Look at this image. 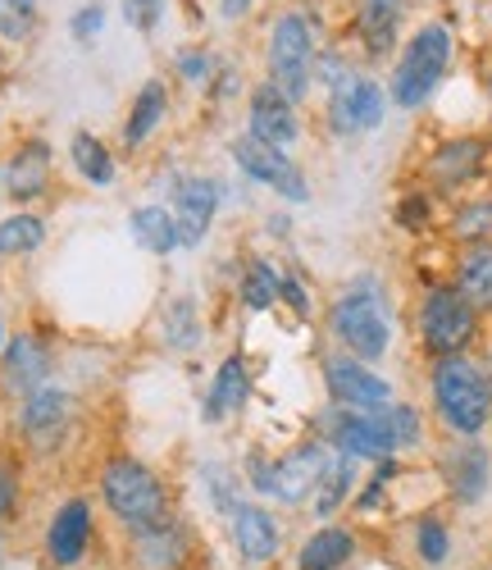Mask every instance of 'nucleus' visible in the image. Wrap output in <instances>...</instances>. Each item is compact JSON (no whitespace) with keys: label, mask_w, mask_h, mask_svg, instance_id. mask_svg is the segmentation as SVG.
<instances>
[{"label":"nucleus","mask_w":492,"mask_h":570,"mask_svg":"<svg viewBox=\"0 0 492 570\" xmlns=\"http://www.w3.org/2000/svg\"><path fill=\"white\" fill-rule=\"evenodd\" d=\"M452 56H456V32L442 19L420 23L397 51V65H392L387 101L397 110H424L433 101V91L442 87V78H447Z\"/></svg>","instance_id":"1"},{"label":"nucleus","mask_w":492,"mask_h":570,"mask_svg":"<svg viewBox=\"0 0 492 570\" xmlns=\"http://www.w3.org/2000/svg\"><path fill=\"white\" fill-rule=\"evenodd\" d=\"M429 393H433V411L447 424L456 439H479L483 424L492 415V379L479 361L461 356H437L433 374H429Z\"/></svg>","instance_id":"2"},{"label":"nucleus","mask_w":492,"mask_h":570,"mask_svg":"<svg viewBox=\"0 0 492 570\" xmlns=\"http://www.w3.org/2000/svg\"><path fill=\"white\" fill-rule=\"evenodd\" d=\"M101 498L110 507V515L119 525H128L132 534L141 530H156L165 520H174V507H169V493L160 484V474L137 461V456H110L106 470H101Z\"/></svg>","instance_id":"3"},{"label":"nucleus","mask_w":492,"mask_h":570,"mask_svg":"<svg viewBox=\"0 0 492 570\" xmlns=\"http://www.w3.org/2000/svg\"><path fill=\"white\" fill-rule=\"evenodd\" d=\"M315 56H319V37L315 23L302 10H278L269 19V41H265V78L283 87L292 101H306L315 87Z\"/></svg>","instance_id":"4"},{"label":"nucleus","mask_w":492,"mask_h":570,"mask_svg":"<svg viewBox=\"0 0 492 570\" xmlns=\"http://www.w3.org/2000/svg\"><path fill=\"white\" fill-rule=\"evenodd\" d=\"M328 328L333 338L347 347V356L356 361H383L392 347V315L383 306V293L374 278H361L342 293L328 311Z\"/></svg>","instance_id":"5"},{"label":"nucleus","mask_w":492,"mask_h":570,"mask_svg":"<svg viewBox=\"0 0 492 570\" xmlns=\"http://www.w3.org/2000/svg\"><path fill=\"white\" fill-rule=\"evenodd\" d=\"M420 343L424 352L437 356H461L479 338V311L456 293V283H433L420 302Z\"/></svg>","instance_id":"6"},{"label":"nucleus","mask_w":492,"mask_h":570,"mask_svg":"<svg viewBox=\"0 0 492 570\" xmlns=\"http://www.w3.org/2000/svg\"><path fill=\"white\" fill-rule=\"evenodd\" d=\"M233 165L252 178V183H260V187H269V193H278L283 202H311V183H306V174H302V165L292 160L283 147H269V141H260V137H252V132H242V137H233Z\"/></svg>","instance_id":"7"},{"label":"nucleus","mask_w":492,"mask_h":570,"mask_svg":"<svg viewBox=\"0 0 492 570\" xmlns=\"http://www.w3.org/2000/svg\"><path fill=\"white\" fill-rule=\"evenodd\" d=\"M387 115V91L370 78V73H347L333 91H328V128L337 137H361L374 132Z\"/></svg>","instance_id":"8"},{"label":"nucleus","mask_w":492,"mask_h":570,"mask_svg":"<svg viewBox=\"0 0 492 570\" xmlns=\"http://www.w3.org/2000/svg\"><path fill=\"white\" fill-rule=\"evenodd\" d=\"M324 434L337 452H347L356 461H387V456H397V439H392L387 430V420L383 411H347V406H328L324 415Z\"/></svg>","instance_id":"9"},{"label":"nucleus","mask_w":492,"mask_h":570,"mask_svg":"<svg viewBox=\"0 0 492 570\" xmlns=\"http://www.w3.org/2000/svg\"><path fill=\"white\" fill-rule=\"evenodd\" d=\"M324 389L333 397V406H347V411H387L392 402V384L370 370V361H356V356H328L324 361Z\"/></svg>","instance_id":"10"},{"label":"nucleus","mask_w":492,"mask_h":570,"mask_svg":"<svg viewBox=\"0 0 492 570\" xmlns=\"http://www.w3.org/2000/svg\"><path fill=\"white\" fill-rule=\"evenodd\" d=\"M246 132L287 151V147L302 141V110L283 87H274L265 78V82L252 87V97H246Z\"/></svg>","instance_id":"11"},{"label":"nucleus","mask_w":492,"mask_h":570,"mask_svg":"<svg viewBox=\"0 0 492 570\" xmlns=\"http://www.w3.org/2000/svg\"><path fill=\"white\" fill-rule=\"evenodd\" d=\"M219 202H224V187L206 174H191L174 187V219H178V237L183 247H201L210 237V224L219 219Z\"/></svg>","instance_id":"12"},{"label":"nucleus","mask_w":492,"mask_h":570,"mask_svg":"<svg viewBox=\"0 0 492 570\" xmlns=\"http://www.w3.org/2000/svg\"><path fill=\"white\" fill-rule=\"evenodd\" d=\"M328 443H302V448H292L287 456L274 461V484H269V498L287 502V507H297L306 502L319 480H324V470H328Z\"/></svg>","instance_id":"13"},{"label":"nucleus","mask_w":492,"mask_h":570,"mask_svg":"<svg viewBox=\"0 0 492 570\" xmlns=\"http://www.w3.org/2000/svg\"><path fill=\"white\" fill-rule=\"evenodd\" d=\"M402 19H406V0H356V41L370 60H387L402 46Z\"/></svg>","instance_id":"14"},{"label":"nucleus","mask_w":492,"mask_h":570,"mask_svg":"<svg viewBox=\"0 0 492 570\" xmlns=\"http://www.w3.org/2000/svg\"><path fill=\"white\" fill-rule=\"evenodd\" d=\"M483 156H488V137H452L429 156L424 174H429V183L437 187V193H456V187L479 178Z\"/></svg>","instance_id":"15"},{"label":"nucleus","mask_w":492,"mask_h":570,"mask_svg":"<svg viewBox=\"0 0 492 570\" xmlns=\"http://www.w3.org/2000/svg\"><path fill=\"white\" fill-rule=\"evenodd\" d=\"M228 530H233V548H237V557H242V561H252V566L274 561L278 548H283L278 520H274L265 507H256V502H237V511L228 515Z\"/></svg>","instance_id":"16"},{"label":"nucleus","mask_w":492,"mask_h":570,"mask_svg":"<svg viewBox=\"0 0 492 570\" xmlns=\"http://www.w3.org/2000/svg\"><path fill=\"white\" fill-rule=\"evenodd\" d=\"M69 411H73V397L65 389H32L19 406V430L32 448H46V443H56L65 434V424H69Z\"/></svg>","instance_id":"17"},{"label":"nucleus","mask_w":492,"mask_h":570,"mask_svg":"<svg viewBox=\"0 0 492 570\" xmlns=\"http://www.w3.org/2000/svg\"><path fill=\"white\" fill-rule=\"evenodd\" d=\"M91 534H96L91 507H87L82 498H69V502L56 511L51 530H46V552H51L56 566H78V561L87 557V548H91Z\"/></svg>","instance_id":"18"},{"label":"nucleus","mask_w":492,"mask_h":570,"mask_svg":"<svg viewBox=\"0 0 492 570\" xmlns=\"http://www.w3.org/2000/svg\"><path fill=\"white\" fill-rule=\"evenodd\" d=\"M51 165H56L51 141L28 137L23 147L10 156V165H6V193H10L19 206H23V202H37L46 187H51Z\"/></svg>","instance_id":"19"},{"label":"nucleus","mask_w":492,"mask_h":570,"mask_svg":"<svg viewBox=\"0 0 492 570\" xmlns=\"http://www.w3.org/2000/svg\"><path fill=\"white\" fill-rule=\"evenodd\" d=\"M169 115V87L165 78H146L137 91H132V106H128V119H124V147L137 151L151 141V132L165 124Z\"/></svg>","instance_id":"20"},{"label":"nucleus","mask_w":492,"mask_h":570,"mask_svg":"<svg viewBox=\"0 0 492 570\" xmlns=\"http://www.w3.org/2000/svg\"><path fill=\"white\" fill-rule=\"evenodd\" d=\"M246 397H252V370H246V356H242V352H233V356H224V365H219L215 379H210V393H206L201 420L219 424L224 415L242 411Z\"/></svg>","instance_id":"21"},{"label":"nucleus","mask_w":492,"mask_h":570,"mask_svg":"<svg viewBox=\"0 0 492 570\" xmlns=\"http://www.w3.org/2000/svg\"><path fill=\"white\" fill-rule=\"evenodd\" d=\"M132 557L146 570H178L187 557V530L174 525V520H165L156 530H141V534H132Z\"/></svg>","instance_id":"22"},{"label":"nucleus","mask_w":492,"mask_h":570,"mask_svg":"<svg viewBox=\"0 0 492 570\" xmlns=\"http://www.w3.org/2000/svg\"><path fill=\"white\" fill-rule=\"evenodd\" d=\"M128 233H132V243L151 256H174V247H183L178 219L169 206H137L128 215Z\"/></svg>","instance_id":"23"},{"label":"nucleus","mask_w":492,"mask_h":570,"mask_svg":"<svg viewBox=\"0 0 492 570\" xmlns=\"http://www.w3.org/2000/svg\"><path fill=\"white\" fill-rule=\"evenodd\" d=\"M456 293L483 315L492 311V243H470L456 261Z\"/></svg>","instance_id":"24"},{"label":"nucleus","mask_w":492,"mask_h":570,"mask_svg":"<svg viewBox=\"0 0 492 570\" xmlns=\"http://www.w3.org/2000/svg\"><path fill=\"white\" fill-rule=\"evenodd\" d=\"M46 370H51V352L41 347V338L23 334V338H14V343H10V352H6V384H10L14 393H23V397H28L32 389H41Z\"/></svg>","instance_id":"25"},{"label":"nucleus","mask_w":492,"mask_h":570,"mask_svg":"<svg viewBox=\"0 0 492 570\" xmlns=\"http://www.w3.org/2000/svg\"><path fill=\"white\" fill-rule=\"evenodd\" d=\"M352 552H356V534H352V530L324 525V530H315V534L302 543L297 566H302V570H337V566L352 561Z\"/></svg>","instance_id":"26"},{"label":"nucleus","mask_w":492,"mask_h":570,"mask_svg":"<svg viewBox=\"0 0 492 570\" xmlns=\"http://www.w3.org/2000/svg\"><path fill=\"white\" fill-rule=\"evenodd\" d=\"M447 480H452V489H456L461 502H479V498L488 493V452H483L474 439H465V443L452 452Z\"/></svg>","instance_id":"27"},{"label":"nucleus","mask_w":492,"mask_h":570,"mask_svg":"<svg viewBox=\"0 0 492 570\" xmlns=\"http://www.w3.org/2000/svg\"><path fill=\"white\" fill-rule=\"evenodd\" d=\"M69 160H73V169L91 183V187H115V156H110V147L96 132H87V128H78L73 137H69Z\"/></svg>","instance_id":"28"},{"label":"nucleus","mask_w":492,"mask_h":570,"mask_svg":"<svg viewBox=\"0 0 492 570\" xmlns=\"http://www.w3.org/2000/svg\"><path fill=\"white\" fill-rule=\"evenodd\" d=\"M278 288H283V274L269 265V261H246V269H242V283H237V302L252 311V315H260V311H269L274 302H278Z\"/></svg>","instance_id":"29"},{"label":"nucleus","mask_w":492,"mask_h":570,"mask_svg":"<svg viewBox=\"0 0 492 570\" xmlns=\"http://www.w3.org/2000/svg\"><path fill=\"white\" fill-rule=\"evenodd\" d=\"M352 484H356V456L337 452V456L328 461V470H324L319 489H315V515H319V520H328V515H333L342 502H347Z\"/></svg>","instance_id":"30"},{"label":"nucleus","mask_w":492,"mask_h":570,"mask_svg":"<svg viewBox=\"0 0 492 570\" xmlns=\"http://www.w3.org/2000/svg\"><path fill=\"white\" fill-rule=\"evenodd\" d=\"M46 243V224L32 210H19L10 219H0V256H28Z\"/></svg>","instance_id":"31"},{"label":"nucleus","mask_w":492,"mask_h":570,"mask_svg":"<svg viewBox=\"0 0 492 570\" xmlns=\"http://www.w3.org/2000/svg\"><path fill=\"white\" fill-rule=\"evenodd\" d=\"M201 315H196L191 297H174L169 311H165V343L174 352H191V347H201Z\"/></svg>","instance_id":"32"},{"label":"nucleus","mask_w":492,"mask_h":570,"mask_svg":"<svg viewBox=\"0 0 492 570\" xmlns=\"http://www.w3.org/2000/svg\"><path fill=\"white\" fill-rule=\"evenodd\" d=\"M41 23V10H37V0H0V41H32Z\"/></svg>","instance_id":"33"},{"label":"nucleus","mask_w":492,"mask_h":570,"mask_svg":"<svg viewBox=\"0 0 492 570\" xmlns=\"http://www.w3.org/2000/svg\"><path fill=\"white\" fill-rule=\"evenodd\" d=\"M415 552H420L424 566H442L452 557V534H447V525H442L437 515H424L415 525Z\"/></svg>","instance_id":"34"},{"label":"nucleus","mask_w":492,"mask_h":570,"mask_svg":"<svg viewBox=\"0 0 492 570\" xmlns=\"http://www.w3.org/2000/svg\"><path fill=\"white\" fill-rule=\"evenodd\" d=\"M452 233L461 237L465 247H470V243H488V233H492V197L465 202V206L456 210V219H452Z\"/></svg>","instance_id":"35"},{"label":"nucleus","mask_w":492,"mask_h":570,"mask_svg":"<svg viewBox=\"0 0 492 570\" xmlns=\"http://www.w3.org/2000/svg\"><path fill=\"white\" fill-rule=\"evenodd\" d=\"M174 73H178L183 82H191V87L210 82V73H215L210 46H178V51H174Z\"/></svg>","instance_id":"36"},{"label":"nucleus","mask_w":492,"mask_h":570,"mask_svg":"<svg viewBox=\"0 0 492 570\" xmlns=\"http://www.w3.org/2000/svg\"><path fill=\"white\" fill-rule=\"evenodd\" d=\"M169 14V0H124V23L137 37H156Z\"/></svg>","instance_id":"37"},{"label":"nucleus","mask_w":492,"mask_h":570,"mask_svg":"<svg viewBox=\"0 0 492 570\" xmlns=\"http://www.w3.org/2000/svg\"><path fill=\"white\" fill-rule=\"evenodd\" d=\"M383 420H387V430H392V439H397V448H415V443L424 439V424H420V411H415V406H406V402H392V406L383 411Z\"/></svg>","instance_id":"38"},{"label":"nucleus","mask_w":492,"mask_h":570,"mask_svg":"<svg viewBox=\"0 0 492 570\" xmlns=\"http://www.w3.org/2000/svg\"><path fill=\"white\" fill-rule=\"evenodd\" d=\"M101 32H106V6H101V0H91V6L73 10V19H69V37H73V41L91 46Z\"/></svg>","instance_id":"39"},{"label":"nucleus","mask_w":492,"mask_h":570,"mask_svg":"<svg viewBox=\"0 0 492 570\" xmlns=\"http://www.w3.org/2000/svg\"><path fill=\"white\" fill-rule=\"evenodd\" d=\"M206 489H210V498H215V507H219L224 515L237 511V489H233V474H228L224 465H210V470H206Z\"/></svg>","instance_id":"40"},{"label":"nucleus","mask_w":492,"mask_h":570,"mask_svg":"<svg viewBox=\"0 0 492 570\" xmlns=\"http://www.w3.org/2000/svg\"><path fill=\"white\" fill-rule=\"evenodd\" d=\"M429 215H433L429 193H411V197L397 206V224H402V228H411V233H420V228L429 224Z\"/></svg>","instance_id":"41"},{"label":"nucleus","mask_w":492,"mask_h":570,"mask_svg":"<svg viewBox=\"0 0 492 570\" xmlns=\"http://www.w3.org/2000/svg\"><path fill=\"white\" fill-rule=\"evenodd\" d=\"M278 302H287L297 315H311V297H306V288H302V278H292V274H283V288H278Z\"/></svg>","instance_id":"42"},{"label":"nucleus","mask_w":492,"mask_h":570,"mask_svg":"<svg viewBox=\"0 0 492 570\" xmlns=\"http://www.w3.org/2000/svg\"><path fill=\"white\" fill-rule=\"evenodd\" d=\"M252 10H256V0H219V19L224 23H242Z\"/></svg>","instance_id":"43"},{"label":"nucleus","mask_w":492,"mask_h":570,"mask_svg":"<svg viewBox=\"0 0 492 570\" xmlns=\"http://www.w3.org/2000/svg\"><path fill=\"white\" fill-rule=\"evenodd\" d=\"M10 502H14V484H10V474L0 470V515L10 511Z\"/></svg>","instance_id":"44"},{"label":"nucleus","mask_w":492,"mask_h":570,"mask_svg":"<svg viewBox=\"0 0 492 570\" xmlns=\"http://www.w3.org/2000/svg\"><path fill=\"white\" fill-rule=\"evenodd\" d=\"M0 193H6V169H0Z\"/></svg>","instance_id":"45"},{"label":"nucleus","mask_w":492,"mask_h":570,"mask_svg":"<svg viewBox=\"0 0 492 570\" xmlns=\"http://www.w3.org/2000/svg\"><path fill=\"white\" fill-rule=\"evenodd\" d=\"M488 101H492V73H488Z\"/></svg>","instance_id":"46"},{"label":"nucleus","mask_w":492,"mask_h":570,"mask_svg":"<svg viewBox=\"0 0 492 570\" xmlns=\"http://www.w3.org/2000/svg\"><path fill=\"white\" fill-rule=\"evenodd\" d=\"M0 338H6V328H0Z\"/></svg>","instance_id":"47"}]
</instances>
